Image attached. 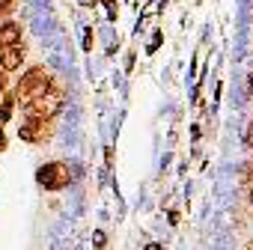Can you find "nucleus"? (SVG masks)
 <instances>
[{"label": "nucleus", "mask_w": 253, "mask_h": 250, "mask_svg": "<svg viewBox=\"0 0 253 250\" xmlns=\"http://www.w3.org/2000/svg\"><path fill=\"white\" fill-rule=\"evenodd\" d=\"M250 203H253V185H250Z\"/></svg>", "instance_id": "obj_14"}, {"label": "nucleus", "mask_w": 253, "mask_h": 250, "mask_svg": "<svg viewBox=\"0 0 253 250\" xmlns=\"http://www.w3.org/2000/svg\"><path fill=\"white\" fill-rule=\"evenodd\" d=\"M60 107H63V86L51 81V86L42 95H36L24 104V113H27V119H54L60 113Z\"/></svg>", "instance_id": "obj_1"}, {"label": "nucleus", "mask_w": 253, "mask_h": 250, "mask_svg": "<svg viewBox=\"0 0 253 250\" xmlns=\"http://www.w3.org/2000/svg\"><path fill=\"white\" fill-rule=\"evenodd\" d=\"M247 86H250V95H253V75L247 78Z\"/></svg>", "instance_id": "obj_10"}, {"label": "nucleus", "mask_w": 253, "mask_h": 250, "mask_svg": "<svg viewBox=\"0 0 253 250\" xmlns=\"http://www.w3.org/2000/svg\"><path fill=\"white\" fill-rule=\"evenodd\" d=\"M244 250H253V241H250V244H247V247H244Z\"/></svg>", "instance_id": "obj_13"}, {"label": "nucleus", "mask_w": 253, "mask_h": 250, "mask_svg": "<svg viewBox=\"0 0 253 250\" xmlns=\"http://www.w3.org/2000/svg\"><path fill=\"white\" fill-rule=\"evenodd\" d=\"M48 86H51V75H48V69H45V66H33V69L24 72V78L18 81V86H15V98H21V101L27 104L30 98L42 95Z\"/></svg>", "instance_id": "obj_2"}, {"label": "nucleus", "mask_w": 253, "mask_h": 250, "mask_svg": "<svg viewBox=\"0 0 253 250\" xmlns=\"http://www.w3.org/2000/svg\"><path fill=\"white\" fill-rule=\"evenodd\" d=\"M3 125H6V116H3V113H0V128H3Z\"/></svg>", "instance_id": "obj_11"}, {"label": "nucleus", "mask_w": 253, "mask_h": 250, "mask_svg": "<svg viewBox=\"0 0 253 250\" xmlns=\"http://www.w3.org/2000/svg\"><path fill=\"white\" fill-rule=\"evenodd\" d=\"M12 45H21V24L6 21L0 24V48H12Z\"/></svg>", "instance_id": "obj_6"}, {"label": "nucleus", "mask_w": 253, "mask_h": 250, "mask_svg": "<svg viewBox=\"0 0 253 250\" xmlns=\"http://www.w3.org/2000/svg\"><path fill=\"white\" fill-rule=\"evenodd\" d=\"M36 182H39L45 191H60V188H66V185L72 182V170H69V164H63V161H48V164H42V167L36 170Z\"/></svg>", "instance_id": "obj_3"}, {"label": "nucleus", "mask_w": 253, "mask_h": 250, "mask_svg": "<svg viewBox=\"0 0 253 250\" xmlns=\"http://www.w3.org/2000/svg\"><path fill=\"white\" fill-rule=\"evenodd\" d=\"M21 63H24V48L21 45L0 48V69L3 72H15V69H21Z\"/></svg>", "instance_id": "obj_5"}, {"label": "nucleus", "mask_w": 253, "mask_h": 250, "mask_svg": "<svg viewBox=\"0 0 253 250\" xmlns=\"http://www.w3.org/2000/svg\"><path fill=\"white\" fill-rule=\"evenodd\" d=\"M3 146H6V140H3V137H0V149H3Z\"/></svg>", "instance_id": "obj_12"}, {"label": "nucleus", "mask_w": 253, "mask_h": 250, "mask_svg": "<svg viewBox=\"0 0 253 250\" xmlns=\"http://www.w3.org/2000/svg\"><path fill=\"white\" fill-rule=\"evenodd\" d=\"M12 9V0H0V15H6Z\"/></svg>", "instance_id": "obj_8"}, {"label": "nucleus", "mask_w": 253, "mask_h": 250, "mask_svg": "<svg viewBox=\"0 0 253 250\" xmlns=\"http://www.w3.org/2000/svg\"><path fill=\"white\" fill-rule=\"evenodd\" d=\"M244 182H250V185H253V164H247V167H244Z\"/></svg>", "instance_id": "obj_9"}, {"label": "nucleus", "mask_w": 253, "mask_h": 250, "mask_svg": "<svg viewBox=\"0 0 253 250\" xmlns=\"http://www.w3.org/2000/svg\"><path fill=\"white\" fill-rule=\"evenodd\" d=\"M51 119H27L24 125H21V140H27V143H45L48 137H51Z\"/></svg>", "instance_id": "obj_4"}, {"label": "nucleus", "mask_w": 253, "mask_h": 250, "mask_svg": "<svg viewBox=\"0 0 253 250\" xmlns=\"http://www.w3.org/2000/svg\"><path fill=\"white\" fill-rule=\"evenodd\" d=\"M244 143H247V146H250V149H253V122H250V125H247V134H244Z\"/></svg>", "instance_id": "obj_7"}]
</instances>
